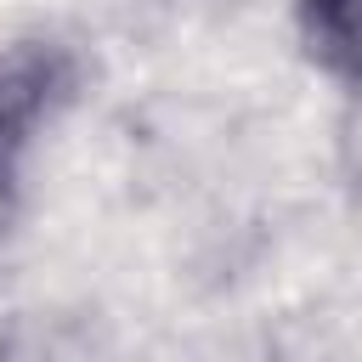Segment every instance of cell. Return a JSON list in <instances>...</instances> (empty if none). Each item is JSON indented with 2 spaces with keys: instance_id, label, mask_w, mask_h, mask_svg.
Masks as SVG:
<instances>
[{
  "instance_id": "1",
  "label": "cell",
  "mask_w": 362,
  "mask_h": 362,
  "mask_svg": "<svg viewBox=\"0 0 362 362\" xmlns=\"http://www.w3.org/2000/svg\"><path fill=\"white\" fill-rule=\"evenodd\" d=\"M294 40L317 74L362 90V0H294Z\"/></svg>"
},
{
  "instance_id": "2",
  "label": "cell",
  "mask_w": 362,
  "mask_h": 362,
  "mask_svg": "<svg viewBox=\"0 0 362 362\" xmlns=\"http://www.w3.org/2000/svg\"><path fill=\"white\" fill-rule=\"evenodd\" d=\"M0 362H96V339L74 311L23 305L0 317Z\"/></svg>"
},
{
  "instance_id": "3",
  "label": "cell",
  "mask_w": 362,
  "mask_h": 362,
  "mask_svg": "<svg viewBox=\"0 0 362 362\" xmlns=\"http://www.w3.org/2000/svg\"><path fill=\"white\" fill-rule=\"evenodd\" d=\"M192 362H283V345L266 328H238V334H215Z\"/></svg>"
},
{
  "instance_id": "4",
  "label": "cell",
  "mask_w": 362,
  "mask_h": 362,
  "mask_svg": "<svg viewBox=\"0 0 362 362\" xmlns=\"http://www.w3.org/2000/svg\"><path fill=\"white\" fill-rule=\"evenodd\" d=\"M339 158H345L351 187L362 192V90H351V107H345V124H339Z\"/></svg>"
},
{
  "instance_id": "5",
  "label": "cell",
  "mask_w": 362,
  "mask_h": 362,
  "mask_svg": "<svg viewBox=\"0 0 362 362\" xmlns=\"http://www.w3.org/2000/svg\"><path fill=\"white\" fill-rule=\"evenodd\" d=\"M11 226H17V158L0 153V249H6Z\"/></svg>"
}]
</instances>
